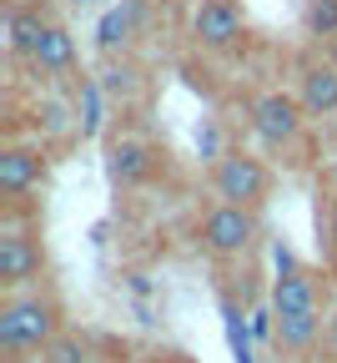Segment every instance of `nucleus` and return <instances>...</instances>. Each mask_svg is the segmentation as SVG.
<instances>
[{"instance_id":"20e7f679","label":"nucleus","mask_w":337,"mask_h":363,"mask_svg":"<svg viewBox=\"0 0 337 363\" xmlns=\"http://www.w3.org/2000/svg\"><path fill=\"white\" fill-rule=\"evenodd\" d=\"M197 238H202V247H207L212 257H222V262H227V257H242V252L257 242V212L217 202V207L202 217Z\"/></svg>"},{"instance_id":"dca6fc26","label":"nucleus","mask_w":337,"mask_h":363,"mask_svg":"<svg viewBox=\"0 0 337 363\" xmlns=\"http://www.w3.org/2000/svg\"><path fill=\"white\" fill-rule=\"evenodd\" d=\"M302 26L317 40H337V0H307V6H302Z\"/></svg>"},{"instance_id":"f03ea898","label":"nucleus","mask_w":337,"mask_h":363,"mask_svg":"<svg viewBox=\"0 0 337 363\" xmlns=\"http://www.w3.org/2000/svg\"><path fill=\"white\" fill-rule=\"evenodd\" d=\"M212 192H217L227 207H247V212H257V207L272 197V172H267L262 157L227 152V157H217V167H212Z\"/></svg>"},{"instance_id":"f257e3e1","label":"nucleus","mask_w":337,"mask_h":363,"mask_svg":"<svg viewBox=\"0 0 337 363\" xmlns=\"http://www.w3.org/2000/svg\"><path fill=\"white\" fill-rule=\"evenodd\" d=\"M66 313L51 293H11L0 303V353L6 363H25V353H45L66 328Z\"/></svg>"},{"instance_id":"4468645a","label":"nucleus","mask_w":337,"mask_h":363,"mask_svg":"<svg viewBox=\"0 0 337 363\" xmlns=\"http://www.w3.org/2000/svg\"><path fill=\"white\" fill-rule=\"evenodd\" d=\"M45 26H51V21H40V11L11 6V11H6V45H11V56L30 61V51H35V40L45 35Z\"/></svg>"},{"instance_id":"39448f33","label":"nucleus","mask_w":337,"mask_h":363,"mask_svg":"<svg viewBox=\"0 0 337 363\" xmlns=\"http://www.w3.org/2000/svg\"><path fill=\"white\" fill-rule=\"evenodd\" d=\"M40 267H45L40 238L30 233V227H6V233H0V288L21 293L25 283L40 278Z\"/></svg>"},{"instance_id":"ddd939ff","label":"nucleus","mask_w":337,"mask_h":363,"mask_svg":"<svg viewBox=\"0 0 337 363\" xmlns=\"http://www.w3.org/2000/svg\"><path fill=\"white\" fill-rule=\"evenodd\" d=\"M317 338H327L322 313H287V318H277V333H272V343L282 353H307Z\"/></svg>"},{"instance_id":"6e6552de","label":"nucleus","mask_w":337,"mask_h":363,"mask_svg":"<svg viewBox=\"0 0 337 363\" xmlns=\"http://www.w3.org/2000/svg\"><path fill=\"white\" fill-rule=\"evenodd\" d=\"M45 182V152L40 147H6L0 152V192H6L11 202L16 197H25V192H35Z\"/></svg>"},{"instance_id":"b1692460","label":"nucleus","mask_w":337,"mask_h":363,"mask_svg":"<svg viewBox=\"0 0 337 363\" xmlns=\"http://www.w3.org/2000/svg\"><path fill=\"white\" fill-rule=\"evenodd\" d=\"M71 6H91V0H71Z\"/></svg>"},{"instance_id":"2eb2a0df","label":"nucleus","mask_w":337,"mask_h":363,"mask_svg":"<svg viewBox=\"0 0 337 363\" xmlns=\"http://www.w3.org/2000/svg\"><path fill=\"white\" fill-rule=\"evenodd\" d=\"M101 81L96 76H81L76 81V126H81V136H96L101 131Z\"/></svg>"},{"instance_id":"f3484780","label":"nucleus","mask_w":337,"mask_h":363,"mask_svg":"<svg viewBox=\"0 0 337 363\" xmlns=\"http://www.w3.org/2000/svg\"><path fill=\"white\" fill-rule=\"evenodd\" d=\"M222 318H227V343H232L236 363H252V348H247V323H242V308H236V298H222Z\"/></svg>"},{"instance_id":"412c9836","label":"nucleus","mask_w":337,"mask_h":363,"mask_svg":"<svg viewBox=\"0 0 337 363\" xmlns=\"http://www.w3.org/2000/svg\"><path fill=\"white\" fill-rule=\"evenodd\" d=\"M327 252H332V267H337V202H332V217H327Z\"/></svg>"},{"instance_id":"a211bd4d","label":"nucleus","mask_w":337,"mask_h":363,"mask_svg":"<svg viewBox=\"0 0 337 363\" xmlns=\"http://www.w3.org/2000/svg\"><path fill=\"white\" fill-rule=\"evenodd\" d=\"M40 363H86V343H81L76 333H61L51 348L40 353Z\"/></svg>"},{"instance_id":"0eeeda50","label":"nucleus","mask_w":337,"mask_h":363,"mask_svg":"<svg viewBox=\"0 0 337 363\" xmlns=\"http://www.w3.org/2000/svg\"><path fill=\"white\" fill-rule=\"evenodd\" d=\"M272 313L287 318V313H322V283L317 272L307 267H287L272 278Z\"/></svg>"},{"instance_id":"aec40b11","label":"nucleus","mask_w":337,"mask_h":363,"mask_svg":"<svg viewBox=\"0 0 337 363\" xmlns=\"http://www.w3.org/2000/svg\"><path fill=\"white\" fill-rule=\"evenodd\" d=\"M35 121L45 131H66V106L61 101H45V106H35Z\"/></svg>"},{"instance_id":"f8f14e48","label":"nucleus","mask_w":337,"mask_h":363,"mask_svg":"<svg viewBox=\"0 0 337 363\" xmlns=\"http://www.w3.org/2000/svg\"><path fill=\"white\" fill-rule=\"evenodd\" d=\"M136 21H141V0H121V6H111L101 16V26H96V51H101V56L126 51L131 35H136Z\"/></svg>"},{"instance_id":"9b49d317","label":"nucleus","mask_w":337,"mask_h":363,"mask_svg":"<svg viewBox=\"0 0 337 363\" xmlns=\"http://www.w3.org/2000/svg\"><path fill=\"white\" fill-rule=\"evenodd\" d=\"M30 66L40 76H66L76 66V35L66 26H45V35L35 40V51H30Z\"/></svg>"},{"instance_id":"423d86ee","label":"nucleus","mask_w":337,"mask_h":363,"mask_svg":"<svg viewBox=\"0 0 337 363\" xmlns=\"http://www.w3.org/2000/svg\"><path fill=\"white\" fill-rule=\"evenodd\" d=\"M242 30H247V16H242L236 0H202L197 16H191V35L207 51H232L242 40Z\"/></svg>"},{"instance_id":"6ab92c4d","label":"nucleus","mask_w":337,"mask_h":363,"mask_svg":"<svg viewBox=\"0 0 337 363\" xmlns=\"http://www.w3.org/2000/svg\"><path fill=\"white\" fill-rule=\"evenodd\" d=\"M101 91H106V96H131V91H136V71L131 66H106L101 71Z\"/></svg>"},{"instance_id":"5701e85b","label":"nucleus","mask_w":337,"mask_h":363,"mask_svg":"<svg viewBox=\"0 0 337 363\" xmlns=\"http://www.w3.org/2000/svg\"><path fill=\"white\" fill-rule=\"evenodd\" d=\"M327 66L337 71V40H327Z\"/></svg>"},{"instance_id":"7ed1b4c3","label":"nucleus","mask_w":337,"mask_h":363,"mask_svg":"<svg viewBox=\"0 0 337 363\" xmlns=\"http://www.w3.org/2000/svg\"><path fill=\"white\" fill-rule=\"evenodd\" d=\"M302 121H307L302 101L287 96V91H262L252 101V131L267 152H292L297 136H302Z\"/></svg>"},{"instance_id":"9d476101","label":"nucleus","mask_w":337,"mask_h":363,"mask_svg":"<svg viewBox=\"0 0 337 363\" xmlns=\"http://www.w3.org/2000/svg\"><path fill=\"white\" fill-rule=\"evenodd\" d=\"M297 101H302L307 121H312V116H337V71H332L327 61L302 71V81H297Z\"/></svg>"},{"instance_id":"4be33fe9","label":"nucleus","mask_w":337,"mask_h":363,"mask_svg":"<svg viewBox=\"0 0 337 363\" xmlns=\"http://www.w3.org/2000/svg\"><path fill=\"white\" fill-rule=\"evenodd\" d=\"M327 353H332V358H337V308H332V313H327Z\"/></svg>"},{"instance_id":"1a4fd4ad","label":"nucleus","mask_w":337,"mask_h":363,"mask_svg":"<svg viewBox=\"0 0 337 363\" xmlns=\"http://www.w3.org/2000/svg\"><path fill=\"white\" fill-rule=\"evenodd\" d=\"M152 172H156V152L147 142H136V136H121V142L106 152V177L116 187H141Z\"/></svg>"}]
</instances>
